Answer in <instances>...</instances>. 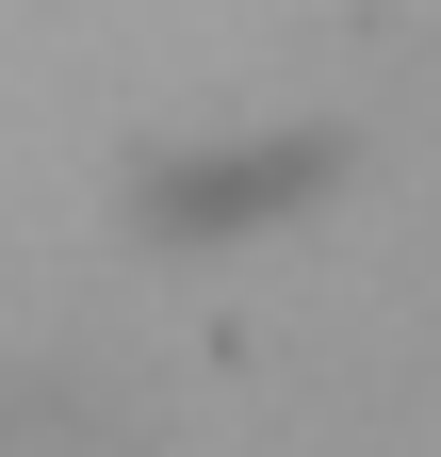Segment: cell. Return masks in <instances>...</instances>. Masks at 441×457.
<instances>
[{"label":"cell","mask_w":441,"mask_h":457,"mask_svg":"<svg viewBox=\"0 0 441 457\" xmlns=\"http://www.w3.org/2000/svg\"><path fill=\"white\" fill-rule=\"evenodd\" d=\"M0 457H131V392L98 360H0Z\"/></svg>","instance_id":"6da1fadb"}]
</instances>
